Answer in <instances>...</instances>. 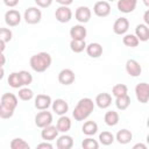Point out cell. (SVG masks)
Masks as SVG:
<instances>
[{"mask_svg": "<svg viewBox=\"0 0 149 149\" xmlns=\"http://www.w3.org/2000/svg\"><path fill=\"white\" fill-rule=\"evenodd\" d=\"M129 29V21L127 17L125 16H121V17H118L115 21H114V24H113V31L116 34V35H125Z\"/></svg>", "mask_w": 149, "mask_h": 149, "instance_id": "10", "label": "cell"}, {"mask_svg": "<svg viewBox=\"0 0 149 149\" xmlns=\"http://www.w3.org/2000/svg\"><path fill=\"white\" fill-rule=\"evenodd\" d=\"M115 140L120 143V144H128L132 140H133V134L130 130L123 128V129H120L116 135H115Z\"/></svg>", "mask_w": 149, "mask_h": 149, "instance_id": "23", "label": "cell"}, {"mask_svg": "<svg viewBox=\"0 0 149 149\" xmlns=\"http://www.w3.org/2000/svg\"><path fill=\"white\" fill-rule=\"evenodd\" d=\"M58 133H59V130H58V128L56 126L49 125V126L42 128V130H41V137L44 141H52V140L57 139Z\"/></svg>", "mask_w": 149, "mask_h": 149, "instance_id": "15", "label": "cell"}, {"mask_svg": "<svg viewBox=\"0 0 149 149\" xmlns=\"http://www.w3.org/2000/svg\"><path fill=\"white\" fill-rule=\"evenodd\" d=\"M12 38H13V33L10 29H8V28H1L0 29V40L5 41L7 43V42H10Z\"/></svg>", "mask_w": 149, "mask_h": 149, "instance_id": "37", "label": "cell"}, {"mask_svg": "<svg viewBox=\"0 0 149 149\" xmlns=\"http://www.w3.org/2000/svg\"><path fill=\"white\" fill-rule=\"evenodd\" d=\"M51 107H52V111H54L57 115H59V116H61V115H65L66 112L69 111V104L66 102V100L61 99V98L54 100Z\"/></svg>", "mask_w": 149, "mask_h": 149, "instance_id": "18", "label": "cell"}, {"mask_svg": "<svg viewBox=\"0 0 149 149\" xmlns=\"http://www.w3.org/2000/svg\"><path fill=\"white\" fill-rule=\"evenodd\" d=\"M81 132L86 136H93L98 132V123L95 121H93V120L85 121L84 125L81 126Z\"/></svg>", "mask_w": 149, "mask_h": 149, "instance_id": "25", "label": "cell"}, {"mask_svg": "<svg viewBox=\"0 0 149 149\" xmlns=\"http://www.w3.org/2000/svg\"><path fill=\"white\" fill-rule=\"evenodd\" d=\"M102 47L100 43H97V42H93V43H90L87 44L86 47V54L92 57V58H98L102 55Z\"/></svg>", "mask_w": 149, "mask_h": 149, "instance_id": "21", "label": "cell"}, {"mask_svg": "<svg viewBox=\"0 0 149 149\" xmlns=\"http://www.w3.org/2000/svg\"><path fill=\"white\" fill-rule=\"evenodd\" d=\"M114 141H115V136L111 132L105 130V132H101L99 134V142L104 146H111Z\"/></svg>", "mask_w": 149, "mask_h": 149, "instance_id": "31", "label": "cell"}, {"mask_svg": "<svg viewBox=\"0 0 149 149\" xmlns=\"http://www.w3.org/2000/svg\"><path fill=\"white\" fill-rule=\"evenodd\" d=\"M14 114V111L10 108H7L2 105H0V118L1 119H9Z\"/></svg>", "mask_w": 149, "mask_h": 149, "instance_id": "38", "label": "cell"}, {"mask_svg": "<svg viewBox=\"0 0 149 149\" xmlns=\"http://www.w3.org/2000/svg\"><path fill=\"white\" fill-rule=\"evenodd\" d=\"M35 107L38 109V111H44V109H48L51 105H52V100H51V97L48 95V94H37L35 97Z\"/></svg>", "mask_w": 149, "mask_h": 149, "instance_id": "13", "label": "cell"}, {"mask_svg": "<svg viewBox=\"0 0 149 149\" xmlns=\"http://www.w3.org/2000/svg\"><path fill=\"white\" fill-rule=\"evenodd\" d=\"M23 19L28 24H36L42 20V12L37 7H28L24 10Z\"/></svg>", "mask_w": 149, "mask_h": 149, "instance_id": "3", "label": "cell"}, {"mask_svg": "<svg viewBox=\"0 0 149 149\" xmlns=\"http://www.w3.org/2000/svg\"><path fill=\"white\" fill-rule=\"evenodd\" d=\"M87 35V30L83 24H74L70 29L71 40H85Z\"/></svg>", "mask_w": 149, "mask_h": 149, "instance_id": "19", "label": "cell"}, {"mask_svg": "<svg viewBox=\"0 0 149 149\" xmlns=\"http://www.w3.org/2000/svg\"><path fill=\"white\" fill-rule=\"evenodd\" d=\"M19 73H20V77H21L23 86H28V85H30L33 83V76H31L30 72H28L26 70H21V71H19Z\"/></svg>", "mask_w": 149, "mask_h": 149, "instance_id": "36", "label": "cell"}, {"mask_svg": "<svg viewBox=\"0 0 149 149\" xmlns=\"http://www.w3.org/2000/svg\"><path fill=\"white\" fill-rule=\"evenodd\" d=\"M35 3L37 5V7H41V8H48L51 6L52 1L54 0H34Z\"/></svg>", "mask_w": 149, "mask_h": 149, "instance_id": "39", "label": "cell"}, {"mask_svg": "<svg viewBox=\"0 0 149 149\" xmlns=\"http://www.w3.org/2000/svg\"><path fill=\"white\" fill-rule=\"evenodd\" d=\"M22 17L19 10L16 9H9L5 13V22L9 27H16L20 24Z\"/></svg>", "mask_w": 149, "mask_h": 149, "instance_id": "9", "label": "cell"}, {"mask_svg": "<svg viewBox=\"0 0 149 149\" xmlns=\"http://www.w3.org/2000/svg\"><path fill=\"white\" fill-rule=\"evenodd\" d=\"M51 122H52V114L48 112V109L41 111L35 115V125L41 129L51 125Z\"/></svg>", "mask_w": 149, "mask_h": 149, "instance_id": "5", "label": "cell"}, {"mask_svg": "<svg viewBox=\"0 0 149 149\" xmlns=\"http://www.w3.org/2000/svg\"><path fill=\"white\" fill-rule=\"evenodd\" d=\"M0 57H1V64H0V66H3V65H5V62H6V57H5L3 52H1Z\"/></svg>", "mask_w": 149, "mask_h": 149, "instance_id": "46", "label": "cell"}, {"mask_svg": "<svg viewBox=\"0 0 149 149\" xmlns=\"http://www.w3.org/2000/svg\"><path fill=\"white\" fill-rule=\"evenodd\" d=\"M42 148H44V149H52L54 147H52V144L50 143V141H44V142L37 144V149H42Z\"/></svg>", "mask_w": 149, "mask_h": 149, "instance_id": "40", "label": "cell"}, {"mask_svg": "<svg viewBox=\"0 0 149 149\" xmlns=\"http://www.w3.org/2000/svg\"><path fill=\"white\" fill-rule=\"evenodd\" d=\"M143 21H144V23L149 27V9H147V10L143 13Z\"/></svg>", "mask_w": 149, "mask_h": 149, "instance_id": "43", "label": "cell"}, {"mask_svg": "<svg viewBox=\"0 0 149 149\" xmlns=\"http://www.w3.org/2000/svg\"><path fill=\"white\" fill-rule=\"evenodd\" d=\"M0 101H1L0 105L5 106V107H7V108H10V109H13V111H15V108L17 107V104H19L17 97H16L14 93H9V92L3 93V94L1 95V100H0Z\"/></svg>", "mask_w": 149, "mask_h": 149, "instance_id": "12", "label": "cell"}, {"mask_svg": "<svg viewBox=\"0 0 149 149\" xmlns=\"http://www.w3.org/2000/svg\"><path fill=\"white\" fill-rule=\"evenodd\" d=\"M133 149H147V144L144 143H136L133 146Z\"/></svg>", "mask_w": 149, "mask_h": 149, "instance_id": "44", "label": "cell"}, {"mask_svg": "<svg viewBox=\"0 0 149 149\" xmlns=\"http://www.w3.org/2000/svg\"><path fill=\"white\" fill-rule=\"evenodd\" d=\"M86 42L85 40H71L70 42V49L74 52V54H79L84 50H86Z\"/></svg>", "mask_w": 149, "mask_h": 149, "instance_id": "29", "label": "cell"}, {"mask_svg": "<svg viewBox=\"0 0 149 149\" xmlns=\"http://www.w3.org/2000/svg\"><path fill=\"white\" fill-rule=\"evenodd\" d=\"M81 148L83 149H98L99 148V142L94 139H92L91 136L84 139L81 141Z\"/></svg>", "mask_w": 149, "mask_h": 149, "instance_id": "35", "label": "cell"}, {"mask_svg": "<svg viewBox=\"0 0 149 149\" xmlns=\"http://www.w3.org/2000/svg\"><path fill=\"white\" fill-rule=\"evenodd\" d=\"M19 1H20V0H3V3H5L7 7L13 8V7H15V6L19 3Z\"/></svg>", "mask_w": 149, "mask_h": 149, "instance_id": "41", "label": "cell"}, {"mask_svg": "<svg viewBox=\"0 0 149 149\" xmlns=\"http://www.w3.org/2000/svg\"><path fill=\"white\" fill-rule=\"evenodd\" d=\"M95 105L101 108V109H106L108 108L111 105H112V95L109 93H106V92H102V93H99L97 97H95V100H94Z\"/></svg>", "mask_w": 149, "mask_h": 149, "instance_id": "17", "label": "cell"}, {"mask_svg": "<svg viewBox=\"0 0 149 149\" xmlns=\"http://www.w3.org/2000/svg\"><path fill=\"white\" fill-rule=\"evenodd\" d=\"M76 80V74L71 69H63L58 73V81L62 85H71Z\"/></svg>", "mask_w": 149, "mask_h": 149, "instance_id": "11", "label": "cell"}, {"mask_svg": "<svg viewBox=\"0 0 149 149\" xmlns=\"http://www.w3.org/2000/svg\"><path fill=\"white\" fill-rule=\"evenodd\" d=\"M0 47H1V48H0V51H1V52H3V51H5V49H6V42H5V41H2V40H0Z\"/></svg>", "mask_w": 149, "mask_h": 149, "instance_id": "45", "label": "cell"}, {"mask_svg": "<svg viewBox=\"0 0 149 149\" xmlns=\"http://www.w3.org/2000/svg\"><path fill=\"white\" fill-rule=\"evenodd\" d=\"M122 43L128 48H135L139 45L140 40L135 34H125L122 37Z\"/></svg>", "mask_w": 149, "mask_h": 149, "instance_id": "28", "label": "cell"}, {"mask_svg": "<svg viewBox=\"0 0 149 149\" xmlns=\"http://www.w3.org/2000/svg\"><path fill=\"white\" fill-rule=\"evenodd\" d=\"M106 1H108V2H111V1H115V0H106Z\"/></svg>", "mask_w": 149, "mask_h": 149, "instance_id": "50", "label": "cell"}, {"mask_svg": "<svg viewBox=\"0 0 149 149\" xmlns=\"http://www.w3.org/2000/svg\"><path fill=\"white\" fill-rule=\"evenodd\" d=\"M119 120H120V115L118 112L115 111H107L105 113V116H104V121L107 126L109 127H113V126H116L119 123Z\"/></svg>", "mask_w": 149, "mask_h": 149, "instance_id": "26", "label": "cell"}, {"mask_svg": "<svg viewBox=\"0 0 149 149\" xmlns=\"http://www.w3.org/2000/svg\"><path fill=\"white\" fill-rule=\"evenodd\" d=\"M135 35L141 42L149 41V27L146 23H140L135 28Z\"/></svg>", "mask_w": 149, "mask_h": 149, "instance_id": "22", "label": "cell"}, {"mask_svg": "<svg viewBox=\"0 0 149 149\" xmlns=\"http://www.w3.org/2000/svg\"><path fill=\"white\" fill-rule=\"evenodd\" d=\"M142 2H143V5H144L146 7L149 8V0H142Z\"/></svg>", "mask_w": 149, "mask_h": 149, "instance_id": "47", "label": "cell"}, {"mask_svg": "<svg viewBox=\"0 0 149 149\" xmlns=\"http://www.w3.org/2000/svg\"><path fill=\"white\" fill-rule=\"evenodd\" d=\"M147 127L149 128V116H148V119H147Z\"/></svg>", "mask_w": 149, "mask_h": 149, "instance_id": "49", "label": "cell"}, {"mask_svg": "<svg viewBox=\"0 0 149 149\" xmlns=\"http://www.w3.org/2000/svg\"><path fill=\"white\" fill-rule=\"evenodd\" d=\"M136 5H137V0H118L116 7L119 12L128 14L134 12V9L136 8Z\"/></svg>", "mask_w": 149, "mask_h": 149, "instance_id": "16", "label": "cell"}, {"mask_svg": "<svg viewBox=\"0 0 149 149\" xmlns=\"http://www.w3.org/2000/svg\"><path fill=\"white\" fill-rule=\"evenodd\" d=\"M9 147H10V149H29V148H30L29 143L26 142V141H24L23 139H21V137H15V139H13V140L10 141V143H9Z\"/></svg>", "mask_w": 149, "mask_h": 149, "instance_id": "32", "label": "cell"}, {"mask_svg": "<svg viewBox=\"0 0 149 149\" xmlns=\"http://www.w3.org/2000/svg\"><path fill=\"white\" fill-rule=\"evenodd\" d=\"M126 71L130 77H139L142 72V66L136 59H128L126 62Z\"/></svg>", "mask_w": 149, "mask_h": 149, "instance_id": "14", "label": "cell"}, {"mask_svg": "<svg viewBox=\"0 0 149 149\" xmlns=\"http://www.w3.org/2000/svg\"><path fill=\"white\" fill-rule=\"evenodd\" d=\"M135 95L141 104L149 102V84L144 81L139 83L135 86Z\"/></svg>", "mask_w": 149, "mask_h": 149, "instance_id": "4", "label": "cell"}, {"mask_svg": "<svg viewBox=\"0 0 149 149\" xmlns=\"http://www.w3.org/2000/svg\"><path fill=\"white\" fill-rule=\"evenodd\" d=\"M56 147L58 149H71L73 147V139L70 135H61L59 137H57L56 141Z\"/></svg>", "mask_w": 149, "mask_h": 149, "instance_id": "20", "label": "cell"}, {"mask_svg": "<svg viewBox=\"0 0 149 149\" xmlns=\"http://www.w3.org/2000/svg\"><path fill=\"white\" fill-rule=\"evenodd\" d=\"M129 105H130V97L128 94H125V95L115 98V106H116L118 109L125 111V109H127L129 107Z\"/></svg>", "mask_w": 149, "mask_h": 149, "instance_id": "30", "label": "cell"}, {"mask_svg": "<svg viewBox=\"0 0 149 149\" xmlns=\"http://www.w3.org/2000/svg\"><path fill=\"white\" fill-rule=\"evenodd\" d=\"M94 104L95 102H93V100L91 98H81L77 102V105H76V107L72 112V116L74 118V120L76 121L86 120L91 115V113L93 112Z\"/></svg>", "mask_w": 149, "mask_h": 149, "instance_id": "1", "label": "cell"}, {"mask_svg": "<svg viewBox=\"0 0 149 149\" xmlns=\"http://www.w3.org/2000/svg\"><path fill=\"white\" fill-rule=\"evenodd\" d=\"M93 13L99 17H106L111 14V5L106 0H101L94 3L93 6Z\"/></svg>", "mask_w": 149, "mask_h": 149, "instance_id": "6", "label": "cell"}, {"mask_svg": "<svg viewBox=\"0 0 149 149\" xmlns=\"http://www.w3.org/2000/svg\"><path fill=\"white\" fill-rule=\"evenodd\" d=\"M71 126H72L71 119H70L69 116H66V114H65V115H61L59 119L57 120V123H56V127L58 128V130H59L61 133H66V132H69V130L71 129Z\"/></svg>", "mask_w": 149, "mask_h": 149, "instance_id": "24", "label": "cell"}, {"mask_svg": "<svg viewBox=\"0 0 149 149\" xmlns=\"http://www.w3.org/2000/svg\"><path fill=\"white\" fill-rule=\"evenodd\" d=\"M55 17L61 23H68L72 19V10L69 6H59L55 12Z\"/></svg>", "mask_w": 149, "mask_h": 149, "instance_id": "7", "label": "cell"}, {"mask_svg": "<svg viewBox=\"0 0 149 149\" xmlns=\"http://www.w3.org/2000/svg\"><path fill=\"white\" fill-rule=\"evenodd\" d=\"M7 81H8L9 86L13 87V88H21V87H23V84H22V80H21V77H20L19 72H12L8 76Z\"/></svg>", "mask_w": 149, "mask_h": 149, "instance_id": "27", "label": "cell"}, {"mask_svg": "<svg viewBox=\"0 0 149 149\" xmlns=\"http://www.w3.org/2000/svg\"><path fill=\"white\" fill-rule=\"evenodd\" d=\"M17 95H19V98H20L21 100H23V101H29V100H31V99L34 98V92H33V90H30V88H28V87H21V88L19 90Z\"/></svg>", "mask_w": 149, "mask_h": 149, "instance_id": "34", "label": "cell"}, {"mask_svg": "<svg viewBox=\"0 0 149 149\" xmlns=\"http://www.w3.org/2000/svg\"><path fill=\"white\" fill-rule=\"evenodd\" d=\"M125 94H128V87L127 85L125 84H116L113 86L112 88V95H114L115 98L118 97H121V95H125Z\"/></svg>", "mask_w": 149, "mask_h": 149, "instance_id": "33", "label": "cell"}, {"mask_svg": "<svg viewBox=\"0 0 149 149\" xmlns=\"http://www.w3.org/2000/svg\"><path fill=\"white\" fill-rule=\"evenodd\" d=\"M146 141H147V143H148V144H149V134H148V135H147V137H146Z\"/></svg>", "mask_w": 149, "mask_h": 149, "instance_id": "48", "label": "cell"}, {"mask_svg": "<svg viewBox=\"0 0 149 149\" xmlns=\"http://www.w3.org/2000/svg\"><path fill=\"white\" fill-rule=\"evenodd\" d=\"M51 62H52V58H51L50 54H48L45 51H41L38 54H35L29 59L30 68L35 72H40V73L47 71L50 68Z\"/></svg>", "mask_w": 149, "mask_h": 149, "instance_id": "2", "label": "cell"}, {"mask_svg": "<svg viewBox=\"0 0 149 149\" xmlns=\"http://www.w3.org/2000/svg\"><path fill=\"white\" fill-rule=\"evenodd\" d=\"M55 1L61 6H70L73 2V0H55Z\"/></svg>", "mask_w": 149, "mask_h": 149, "instance_id": "42", "label": "cell"}, {"mask_svg": "<svg viewBox=\"0 0 149 149\" xmlns=\"http://www.w3.org/2000/svg\"><path fill=\"white\" fill-rule=\"evenodd\" d=\"M92 12L87 6H79L74 12V17L79 23H87L91 20Z\"/></svg>", "mask_w": 149, "mask_h": 149, "instance_id": "8", "label": "cell"}]
</instances>
